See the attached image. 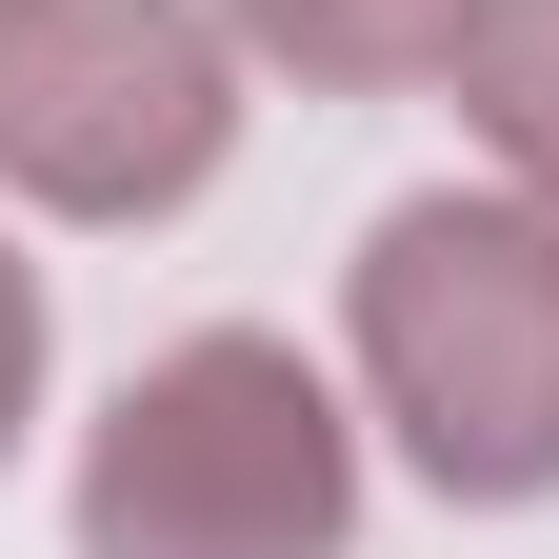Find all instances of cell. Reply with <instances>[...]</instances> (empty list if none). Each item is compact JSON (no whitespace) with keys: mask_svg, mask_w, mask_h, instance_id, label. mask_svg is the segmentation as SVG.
<instances>
[{"mask_svg":"<svg viewBox=\"0 0 559 559\" xmlns=\"http://www.w3.org/2000/svg\"><path fill=\"white\" fill-rule=\"evenodd\" d=\"M340 320L440 500H559V200H400Z\"/></svg>","mask_w":559,"mask_h":559,"instance_id":"cell-1","label":"cell"},{"mask_svg":"<svg viewBox=\"0 0 559 559\" xmlns=\"http://www.w3.org/2000/svg\"><path fill=\"white\" fill-rule=\"evenodd\" d=\"M360 539V419L300 340L200 320L81 440V559H340Z\"/></svg>","mask_w":559,"mask_h":559,"instance_id":"cell-2","label":"cell"},{"mask_svg":"<svg viewBox=\"0 0 559 559\" xmlns=\"http://www.w3.org/2000/svg\"><path fill=\"white\" fill-rule=\"evenodd\" d=\"M240 140V21L200 0H0V200L160 221Z\"/></svg>","mask_w":559,"mask_h":559,"instance_id":"cell-3","label":"cell"},{"mask_svg":"<svg viewBox=\"0 0 559 559\" xmlns=\"http://www.w3.org/2000/svg\"><path fill=\"white\" fill-rule=\"evenodd\" d=\"M221 21L280 81H320V100H400V81H460L500 0H221Z\"/></svg>","mask_w":559,"mask_h":559,"instance_id":"cell-4","label":"cell"},{"mask_svg":"<svg viewBox=\"0 0 559 559\" xmlns=\"http://www.w3.org/2000/svg\"><path fill=\"white\" fill-rule=\"evenodd\" d=\"M460 120H479V160H500L520 200H559V0H500V21H479Z\"/></svg>","mask_w":559,"mask_h":559,"instance_id":"cell-5","label":"cell"},{"mask_svg":"<svg viewBox=\"0 0 559 559\" xmlns=\"http://www.w3.org/2000/svg\"><path fill=\"white\" fill-rule=\"evenodd\" d=\"M21 419H40V260L0 240V440H21Z\"/></svg>","mask_w":559,"mask_h":559,"instance_id":"cell-6","label":"cell"}]
</instances>
